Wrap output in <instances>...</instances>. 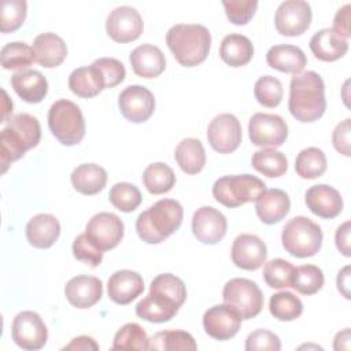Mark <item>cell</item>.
Segmentation results:
<instances>
[{
    "mask_svg": "<svg viewBox=\"0 0 351 351\" xmlns=\"http://www.w3.org/2000/svg\"><path fill=\"white\" fill-rule=\"evenodd\" d=\"M228 19L234 25H247L258 8L256 0H230L222 1Z\"/></svg>",
    "mask_w": 351,
    "mask_h": 351,
    "instance_id": "cell-47",
    "label": "cell"
},
{
    "mask_svg": "<svg viewBox=\"0 0 351 351\" xmlns=\"http://www.w3.org/2000/svg\"><path fill=\"white\" fill-rule=\"evenodd\" d=\"M350 232H351V223L350 221H346L343 225H340L336 230L335 234V241L337 250L344 255V256H351V250H350Z\"/></svg>",
    "mask_w": 351,
    "mask_h": 351,
    "instance_id": "cell-52",
    "label": "cell"
},
{
    "mask_svg": "<svg viewBox=\"0 0 351 351\" xmlns=\"http://www.w3.org/2000/svg\"><path fill=\"white\" fill-rule=\"evenodd\" d=\"M269 310L270 314L278 321H293L302 315L303 303L292 292L281 291L271 295Z\"/></svg>",
    "mask_w": 351,
    "mask_h": 351,
    "instance_id": "cell-39",
    "label": "cell"
},
{
    "mask_svg": "<svg viewBox=\"0 0 351 351\" xmlns=\"http://www.w3.org/2000/svg\"><path fill=\"white\" fill-rule=\"evenodd\" d=\"M149 339L143 329L136 322L125 324L114 336L112 350H148Z\"/></svg>",
    "mask_w": 351,
    "mask_h": 351,
    "instance_id": "cell-41",
    "label": "cell"
},
{
    "mask_svg": "<svg viewBox=\"0 0 351 351\" xmlns=\"http://www.w3.org/2000/svg\"><path fill=\"white\" fill-rule=\"evenodd\" d=\"M350 133H351V119L350 118L337 123L332 133V143H333L335 149L344 156L351 155Z\"/></svg>",
    "mask_w": 351,
    "mask_h": 351,
    "instance_id": "cell-50",
    "label": "cell"
},
{
    "mask_svg": "<svg viewBox=\"0 0 351 351\" xmlns=\"http://www.w3.org/2000/svg\"><path fill=\"white\" fill-rule=\"evenodd\" d=\"M143 184L152 195L167 193L176 184V174L166 163H151L143 173Z\"/></svg>",
    "mask_w": 351,
    "mask_h": 351,
    "instance_id": "cell-35",
    "label": "cell"
},
{
    "mask_svg": "<svg viewBox=\"0 0 351 351\" xmlns=\"http://www.w3.org/2000/svg\"><path fill=\"white\" fill-rule=\"evenodd\" d=\"M250 140L256 147H281L288 137V125L277 114L256 112L248 123Z\"/></svg>",
    "mask_w": 351,
    "mask_h": 351,
    "instance_id": "cell-9",
    "label": "cell"
},
{
    "mask_svg": "<svg viewBox=\"0 0 351 351\" xmlns=\"http://www.w3.org/2000/svg\"><path fill=\"white\" fill-rule=\"evenodd\" d=\"M310 49L314 56L324 62H335L348 51V41L332 27L321 29L310 38Z\"/></svg>",
    "mask_w": 351,
    "mask_h": 351,
    "instance_id": "cell-26",
    "label": "cell"
},
{
    "mask_svg": "<svg viewBox=\"0 0 351 351\" xmlns=\"http://www.w3.org/2000/svg\"><path fill=\"white\" fill-rule=\"evenodd\" d=\"M134 74L143 78L159 77L166 69V59L160 48L152 44L136 47L129 56Z\"/></svg>",
    "mask_w": 351,
    "mask_h": 351,
    "instance_id": "cell-24",
    "label": "cell"
},
{
    "mask_svg": "<svg viewBox=\"0 0 351 351\" xmlns=\"http://www.w3.org/2000/svg\"><path fill=\"white\" fill-rule=\"evenodd\" d=\"M350 10H351L350 4H346L344 7L339 8L335 15L333 27H332L335 32H337L346 40L351 36V33H350Z\"/></svg>",
    "mask_w": 351,
    "mask_h": 351,
    "instance_id": "cell-51",
    "label": "cell"
},
{
    "mask_svg": "<svg viewBox=\"0 0 351 351\" xmlns=\"http://www.w3.org/2000/svg\"><path fill=\"white\" fill-rule=\"evenodd\" d=\"M226 217L214 207L203 206L192 217V232L203 244H217L226 234Z\"/></svg>",
    "mask_w": 351,
    "mask_h": 351,
    "instance_id": "cell-16",
    "label": "cell"
},
{
    "mask_svg": "<svg viewBox=\"0 0 351 351\" xmlns=\"http://www.w3.org/2000/svg\"><path fill=\"white\" fill-rule=\"evenodd\" d=\"M166 44L176 60L185 67L203 63L210 52L211 34L199 23H178L166 33Z\"/></svg>",
    "mask_w": 351,
    "mask_h": 351,
    "instance_id": "cell-3",
    "label": "cell"
},
{
    "mask_svg": "<svg viewBox=\"0 0 351 351\" xmlns=\"http://www.w3.org/2000/svg\"><path fill=\"white\" fill-rule=\"evenodd\" d=\"M144 29L140 12L129 5L114 8L106 21L107 34L117 43H130L137 40Z\"/></svg>",
    "mask_w": 351,
    "mask_h": 351,
    "instance_id": "cell-14",
    "label": "cell"
},
{
    "mask_svg": "<svg viewBox=\"0 0 351 351\" xmlns=\"http://www.w3.org/2000/svg\"><path fill=\"white\" fill-rule=\"evenodd\" d=\"M73 255L75 259L92 267H97L103 261V251L95 245L86 233H81L74 239Z\"/></svg>",
    "mask_w": 351,
    "mask_h": 351,
    "instance_id": "cell-46",
    "label": "cell"
},
{
    "mask_svg": "<svg viewBox=\"0 0 351 351\" xmlns=\"http://www.w3.org/2000/svg\"><path fill=\"white\" fill-rule=\"evenodd\" d=\"M243 130L240 121L233 114H219L207 128V140L211 148L219 154L236 151L241 143Z\"/></svg>",
    "mask_w": 351,
    "mask_h": 351,
    "instance_id": "cell-12",
    "label": "cell"
},
{
    "mask_svg": "<svg viewBox=\"0 0 351 351\" xmlns=\"http://www.w3.org/2000/svg\"><path fill=\"white\" fill-rule=\"evenodd\" d=\"M337 289L346 299H350V266H344L337 274Z\"/></svg>",
    "mask_w": 351,
    "mask_h": 351,
    "instance_id": "cell-54",
    "label": "cell"
},
{
    "mask_svg": "<svg viewBox=\"0 0 351 351\" xmlns=\"http://www.w3.org/2000/svg\"><path fill=\"white\" fill-rule=\"evenodd\" d=\"M288 110L300 122H314L326 110L325 85L315 71L295 74L289 85Z\"/></svg>",
    "mask_w": 351,
    "mask_h": 351,
    "instance_id": "cell-1",
    "label": "cell"
},
{
    "mask_svg": "<svg viewBox=\"0 0 351 351\" xmlns=\"http://www.w3.org/2000/svg\"><path fill=\"white\" fill-rule=\"evenodd\" d=\"M251 165L256 171L269 178L281 177L288 169V160L285 155L276 148H262L254 152Z\"/></svg>",
    "mask_w": 351,
    "mask_h": 351,
    "instance_id": "cell-36",
    "label": "cell"
},
{
    "mask_svg": "<svg viewBox=\"0 0 351 351\" xmlns=\"http://www.w3.org/2000/svg\"><path fill=\"white\" fill-rule=\"evenodd\" d=\"M254 95L256 101L263 107H277L284 96L282 84L273 75H262L254 85Z\"/></svg>",
    "mask_w": 351,
    "mask_h": 351,
    "instance_id": "cell-43",
    "label": "cell"
},
{
    "mask_svg": "<svg viewBox=\"0 0 351 351\" xmlns=\"http://www.w3.org/2000/svg\"><path fill=\"white\" fill-rule=\"evenodd\" d=\"M311 7L303 0L282 1L274 15V26L277 32L287 37L303 34L311 23Z\"/></svg>",
    "mask_w": 351,
    "mask_h": 351,
    "instance_id": "cell-11",
    "label": "cell"
},
{
    "mask_svg": "<svg viewBox=\"0 0 351 351\" xmlns=\"http://www.w3.org/2000/svg\"><path fill=\"white\" fill-rule=\"evenodd\" d=\"M324 273L315 265H302L295 267L291 287L302 295H314L324 287Z\"/></svg>",
    "mask_w": 351,
    "mask_h": 351,
    "instance_id": "cell-40",
    "label": "cell"
},
{
    "mask_svg": "<svg viewBox=\"0 0 351 351\" xmlns=\"http://www.w3.org/2000/svg\"><path fill=\"white\" fill-rule=\"evenodd\" d=\"M266 62L271 69L281 73L299 74L307 64V58L299 47L291 44H280L273 45L267 51Z\"/></svg>",
    "mask_w": 351,
    "mask_h": 351,
    "instance_id": "cell-29",
    "label": "cell"
},
{
    "mask_svg": "<svg viewBox=\"0 0 351 351\" xmlns=\"http://www.w3.org/2000/svg\"><path fill=\"white\" fill-rule=\"evenodd\" d=\"M64 295L71 306L77 308H89L101 299L103 284L95 276L80 274L67 281Z\"/></svg>",
    "mask_w": 351,
    "mask_h": 351,
    "instance_id": "cell-20",
    "label": "cell"
},
{
    "mask_svg": "<svg viewBox=\"0 0 351 351\" xmlns=\"http://www.w3.org/2000/svg\"><path fill=\"white\" fill-rule=\"evenodd\" d=\"M221 59L230 67L245 66L254 56L251 40L243 34H228L219 45Z\"/></svg>",
    "mask_w": 351,
    "mask_h": 351,
    "instance_id": "cell-32",
    "label": "cell"
},
{
    "mask_svg": "<svg viewBox=\"0 0 351 351\" xmlns=\"http://www.w3.org/2000/svg\"><path fill=\"white\" fill-rule=\"evenodd\" d=\"M51 133L63 145H75L85 136V119L81 108L67 99L56 100L48 111Z\"/></svg>",
    "mask_w": 351,
    "mask_h": 351,
    "instance_id": "cell-5",
    "label": "cell"
},
{
    "mask_svg": "<svg viewBox=\"0 0 351 351\" xmlns=\"http://www.w3.org/2000/svg\"><path fill=\"white\" fill-rule=\"evenodd\" d=\"M241 318L228 304H215L203 315V328L206 333L219 341L229 340L237 335Z\"/></svg>",
    "mask_w": 351,
    "mask_h": 351,
    "instance_id": "cell-17",
    "label": "cell"
},
{
    "mask_svg": "<svg viewBox=\"0 0 351 351\" xmlns=\"http://www.w3.org/2000/svg\"><path fill=\"white\" fill-rule=\"evenodd\" d=\"M11 336L18 347L34 351L45 346L48 329L37 313L27 310L16 314L14 318Z\"/></svg>",
    "mask_w": 351,
    "mask_h": 351,
    "instance_id": "cell-10",
    "label": "cell"
},
{
    "mask_svg": "<svg viewBox=\"0 0 351 351\" xmlns=\"http://www.w3.org/2000/svg\"><path fill=\"white\" fill-rule=\"evenodd\" d=\"M123 230L122 219L112 213L95 214L85 228L88 237L101 251L115 248L123 237Z\"/></svg>",
    "mask_w": 351,
    "mask_h": 351,
    "instance_id": "cell-15",
    "label": "cell"
},
{
    "mask_svg": "<svg viewBox=\"0 0 351 351\" xmlns=\"http://www.w3.org/2000/svg\"><path fill=\"white\" fill-rule=\"evenodd\" d=\"M27 4L25 0H4L1 3L0 30L1 33H10L18 30L26 18Z\"/></svg>",
    "mask_w": 351,
    "mask_h": 351,
    "instance_id": "cell-45",
    "label": "cell"
},
{
    "mask_svg": "<svg viewBox=\"0 0 351 351\" xmlns=\"http://www.w3.org/2000/svg\"><path fill=\"white\" fill-rule=\"evenodd\" d=\"M71 185L82 195H96L107 184V171L96 163H84L77 166L71 176Z\"/></svg>",
    "mask_w": 351,
    "mask_h": 351,
    "instance_id": "cell-30",
    "label": "cell"
},
{
    "mask_svg": "<svg viewBox=\"0 0 351 351\" xmlns=\"http://www.w3.org/2000/svg\"><path fill=\"white\" fill-rule=\"evenodd\" d=\"M140 189L130 182H117L108 193L110 203L122 213L134 211L141 203Z\"/></svg>",
    "mask_w": 351,
    "mask_h": 351,
    "instance_id": "cell-42",
    "label": "cell"
},
{
    "mask_svg": "<svg viewBox=\"0 0 351 351\" xmlns=\"http://www.w3.org/2000/svg\"><path fill=\"white\" fill-rule=\"evenodd\" d=\"M328 162L322 149L317 147H308L302 149L295 160V170L298 176L306 180H314L321 177L326 170Z\"/></svg>",
    "mask_w": 351,
    "mask_h": 351,
    "instance_id": "cell-37",
    "label": "cell"
},
{
    "mask_svg": "<svg viewBox=\"0 0 351 351\" xmlns=\"http://www.w3.org/2000/svg\"><path fill=\"white\" fill-rule=\"evenodd\" d=\"M11 86L26 103H40L48 92V81L38 70H21L12 74Z\"/></svg>",
    "mask_w": 351,
    "mask_h": 351,
    "instance_id": "cell-25",
    "label": "cell"
},
{
    "mask_svg": "<svg viewBox=\"0 0 351 351\" xmlns=\"http://www.w3.org/2000/svg\"><path fill=\"white\" fill-rule=\"evenodd\" d=\"M304 202L313 214L325 219L336 218L343 210V199L340 192L326 184L310 186L306 191Z\"/></svg>",
    "mask_w": 351,
    "mask_h": 351,
    "instance_id": "cell-19",
    "label": "cell"
},
{
    "mask_svg": "<svg viewBox=\"0 0 351 351\" xmlns=\"http://www.w3.org/2000/svg\"><path fill=\"white\" fill-rule=\"evenodd\" d=\"M232 261L243 270L259 269L267 258V248L265 241L250 233L239 234L232 244Z\"/></svg>",
    "mask_w": 351,
    "mask_h": 351,
    "instance_id": "cell-18",
    "label": "cell"
},
{
    "mask_svg": "<svg viewBox=\"0 0 351 351\" xmlns=\"http://www.w3.org/2000/svg\"><path fill=\"white\" fill-rule=\"evenodd\" d=\"M144 291L143 277L133 270H118L107 281L108 298L117 304H129Z\"/></svg>",
    "mask_w": 351,
    "mask_h": 351,
    "instance_id": "cell-22",
    "label": "cell"
},
{
    "mask_svg": "<svg viewBox=\"0 0 351 351\" xmlns=\"http://www.w3.org/2000/svg\"><path fill=\"white\" fill-rule=\"evenodd\" d=\"M265 189V182L252 174L223 176L214 182L213 196L222 206L232 208L255 202Z\"/></svg>",
    "mask_w": 351,
    "mask_h": 351,
    "instance_id": "cell-7",
    "label": "cell"
},
{
    "mask_svg": "<svg viewBox=\"0 0 351 351\" xmlns=\"http://www.w3.org/2000/svg\"><path fill=\"white\" fill-rule=\"evenodd\" d=\"M223 303L233 308L241 319L256 317L263 307V293L256 282L248 278H232L222 291Z\"/></svg>",
    "mask_w": 351,
    "mask_h": 351,
    "instance_id": "cell-8",
    "label": "cell"
},
{
    "mask_svg": "<svg viewBox=\"0 0 351 351\" xmlns=\"http://www.w3.org/2000/svg\"><path fill=\"white\" fill-rule=\"evenodd\" d=\"M322 239L324 234L319 225L303 215L289 219L281 233L282 247L296 258L315 255L322 245Z\"/></svg>",
    "mask_w": 351,
    "mask_h": 351,
    "instance_id": "cell-6",
    "label": "cell"
},
{
    "mask_svg": "<svg viewBox=\"0 0 351 351\" xmlns=\"http://www.w3.org/2000/svg\"><path fill=\"white\" fill-rule=\"evenodd\" d=\"M291 200L282 189H265L255 200V211L263 223L273 225L285 218L289 213Z\"/></svg>",
    "mask_w": 351,
    "mask_h": 351,
    "instance_id": "cell-23",
    "label": "cell"
},
{
    "mask_svg": "<svg viewBox=\"0 0 351 351\" xmlns=\"http://www.w3.org/2000/svg\"><path fill=\"white\" fill-rule=\"evenodd\" d=\"M1 66L5 70H26L34 59L33 47L23 41H12L1 48Z\"/></svg>",
    "mask_w": 351,
    "mask_h": 351,
    "instance_id": "cell-38",
    "label": "cell"
},
{
    "mask_svg": "<svg viewBox=\"0 0 351 351\" xmlns=\"http://www.w3.org/2000/svg\"><path fill=\"white\" fill-rule=\"evenodd\" d=\"M174 159L184 173H200L206 165V151L202 141L193 137L181 140L176 147Z\"/></svg>",
    "mask_w": 351,
    "mask_h": 351,
    "instance_id": "cell-33",
    "label": "cell"
},
{
    "mask_svg": "<svg viewBox=\"0 0 351 351\" xmlns=\"http://www.w3.org/2000/svg\"><path fill=\"white\" fill-rule=\"evenodd\" d=\"M180 307L181 306L167 295L149 289V293L136 304V314L148 322L160 324L170 321Z\"/></svg>",
    "mask_w": 351,
    "mask_h": 351,
    "instance_id": "cell-21",
    "label": "cell"
},
{
    "mask_svg": "<svg viewBox=\"0 0 351 351\" xmlns=\"http://www.w3.org/2000/svg\"><path fill=\"white\" fill-rule=\"evenodd\" d=\"M69 88L74 95L84 99L95 97L106 89L104 80L93 64L73 70L69 75Z\"/></svg>",
    "mask_w": 351,
    "mask_h": 351,
    "instance_id": "cell-31",
    "label": "cell"
},
{
    "mask_svg": "<svg viewBox=\"0 0 351 351\" xmlns=\"http://www.w3.org/2000/svg\"><path fill=\"white\" fill-rule=\"evenodd\" d=\"M193 336L185 330H162L155 333L148 343V350L159 351H195Z\"/></svg>",
    "mask_w": 351,
    "mask_h": 351,
    "instance_id": "cell-34",
    "label": "cell"
},
{
    "mask_svg": "<svg viewBox=\"0 0 351 351\" xmlns=\"http://www.w3.org/2000/svg\"><path fill=\"white\" fill-rule=\"evenodd\" d=\"M40 138L41 128L36 117L21 112L10 118L0 133L1 173H5L12 162L23 158L26 151L37 147Z\"/></svg>",
    "mask_w": 351,
    "mask_h": 351,
    "instance_id": "cell-2",
    "label": "cell"
},
{
    "mask_svg": "<svg viewBox=\"0 0 351 351\" xmlns=\"http://www.w3.org/2000/svg\"><path fill=\"white\" fill-rule=\"evenodd\" d=\"M247 351H278L281 350V341L277 335L267 329H256L248 335L245 340Z\"/></svg>",
    "mask_w": 351,
    "mask_h": 351,
    "instance_id": "cell-49",
    "label": "cell"
},
{
    "mask_svg": "<svg viewBox=\"0 0 351 351\" xmlns=\"http://www.w3.org/2000/svg\"><path fill=\"white\" fill-rule=\"evenodd\" d=\"M101 74L104 80V86L114 88L119 85L126 75L125 66L115 58H99L92 63Z\"/></svg>",
    "mask_w": 351,
    "mask_h": 351,
    "instance_id": "cell-48",
    "label": "cell"
},
{
    "mask_svg": "<svg viewBox=\"0 0 351 351\" xmlns=\"http://www.w3.org/2000/svg\"><path fill=\"white\" fill-rule=\"evenodd\" d=\"M60 234V223L52 214H37L26 225V239L36 248H49Z\"/></svg>",
    "mask_w": 351,
    "mask_h": 351,
    "instance_id": "cell-28",
    "label": "cell"
},
{
    "mask_svg": "<svg viewBox=\"0 0 351 351\" xmlns=\"http://www.w3.org/2000/svg\"><path fill=\"white\" fill-rule=\"evenodd\" d=\"M63 350H75V351H88V350H99V344L89 336H78L74 337Z\"/></svg>",
    "mask_w": 351,
    "mask_h": 351,
    "instance_id": "cell-53",
    "label": "cell"
},
{
    "mask_svg": "<svg viewBox=\"0 0 351 351\" xmlns=\"http://www.w3.org/2000/svg\"><path fill=\"white\" fill-rule=\"evenodd\" d=\"M293 271L295 266L291 262L281 258H276L269 262H265L263 278L270 288H288L291 287Z\"/></svg>",
    "mask_w": 351,
    "mask_h": 351,
    "instance_id": "cell-44",
    "label": "cell"
},
{
    "mask_svg": "<svg viewBox=\"0 0 351 351\" xmlns=\"http://www.w3.org/2000/svg\"><path fill=\"white\" fill-rule=\"evenodd\" d=\"M182 206L174 199L158 200L136 219L138 237L148 244H159L171 236L182 223Z\"/></svg>",
    "mask_w": 351,
    "mask_h": 351,
    "instance_id": "cell-4",
    "label": "cell"
},
{
    "mask_svg": "<svg viewBox=\"0 0 351 351\" xmlns=\"http://www.w3.org/2000/svg\"><path fill=\"white\" fill-rule=\"evenodd\" d=\"M33 51L36 62L47 69L62 64L67 56V45L63 38L51 32L41 33L34 38Z\"/></svg>",
    "mask_w": 351,
    "mask_h": 351,
    "instance_id": "cell-27",
    "label": "cell"
},
{
    "mask_svg": "<svg viewBox=\"0 0 351 351\" xmlns=\"http://www.w3.org/2000/svg\"><path fill=\"white\" fill-rule=\"evenodd\" d=\"M118 106L125 119L133 123H141L154 114L155 97L145 86L129 85L119 93Z\"/></svg>",
    "mask_w": 351,
    "mask_h": 351,
    "instance_id": "cell-13",
    "label": "cell"
},
{
    "mask_svg": "<svg viewBox=\"0 0 351 351\" xmlns=\"http://www.w3.org/2000/svg\"><path fill=\"white\" fill-rule=\"evenodd\" d=\"M1 93H3V103H1L3 114H1V121L0 122H5V121H8L7 118L12 112V101H11V99L8 97V95H7V92L4 89L1 90Z\"/></svg>",
    "mask_w": 351,
    "mask_h": 351,
    "instance_id": "cell-56",
    "label": "cell"
},
{
    "mask_svg": "<svg viewBox=\"0 0 351 351\" xmlns=\"http://www.w3.org/2000/svg\"><path fill=\"white\" fill-rule=\"evenodd\" d=\"M333 348L336 351L339 350H350V329L346 328L341 332H339L333 341Z\"/></svg>",
    "mask_w": 351,
    "mask_h": 351,
    "instance_id": "cell-55",
    "label": "cell"
}]
</instances>
